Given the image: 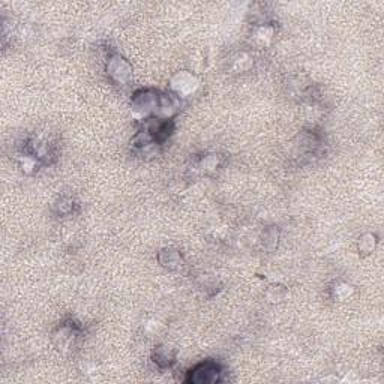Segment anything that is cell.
<instances>
[{"mask_svg": "<svg viewBox=\"0 0 384 384\" xmlns=\"http://www.w3.org/2000/svg\"><path fill=\"white\" fill-rule=\"evenodd\" d=\"M108 74L111 75V78L116 80L117 83L125 84L128 80L131 78L132 69L129 66V63L125 59H122L120 56H114L108 63Z\"/></svg>", "mask_w": 384, "mask_h": 384, "instance_id": "obj_1", "label": "cell"}, {"mask_svg": "<svg viewBox=\"0 0 384 384\" xmlns=\"http://www.w3.org/2000/svg\"><path fill=\"white\" fill-rule=\"evenodd\" d=\"M219 378V368L213 363L198 365L194 371H191L189 381L192 383H215Z\"/></svg>", "mask_w": 384, "mask_h": 384, "instance_id": "obj_2", "label": "cell"}, {"mask_svg": "<svg viewBox=\"0 0 384 384\" xmlns=\"http://www.w3.org/2000/svg\"><path fill=\"white\" fill-rule=\"evenodd\" d=\"M171 86L173 89L177 92L179 95H189L195 90L197 87V80L194 75H191L188 72H180L177 74L174 78H173V81H171Z\"/></svg>", "mask_w": 384, "mask_h": 384, "instance_id": "obj_3", "label": "cell"}, {"mask_svg": "<svg viewBox=\"0 0 384 384\" xmlns=\"http://www.w3.org/2000/svg\"><path fill=\"white\" fill-rule=\"evenodd\" d=\"M161 255H164V257H167V260H161V263L168 267V269H179L183 261H182V257H180V254L177 251H173V249H167L164 251Z\"/></svg>", "mask_w": 384, "mask_h": 384, "instance_id": "obj_4", "label": "cell"}, {"mask_svg": "<svg viewBox=\"0 0 384 384\" xmlns=\"http://www.w3.org/2000/svg\"><path fill=\"white\" fill-rule=\"evenodd\" d=\"M155 362L159 366H170L174 362V356L168 351V348H159L155 354Z\"/></svg>", "mask_w": 384, "mask_h": 384, "instance_id": "obj_5", "label": "cell"}, {"mask_svg": "<svg viewBox=\"0 0 384 384\" xmlns=\"http://www.w3.org/2000/svg\"><path fill=\"white\" fill-rule=\"evenodd\" d=\"M375 243H377L375 237H374L372 234H366V236H363V237H362V240H360V243H359V249H360L362 252H365V254H369V252H372V251H374V248H375Z\"/></svg>", "mask_w": 384, "mask_h": 384, "instance_id": "obj_6", "label": "cell"}, {"mask_svg": "<svg viewBox=\"0 0 384 384\" xmlns=\"http://www.w3.org/2000/svg\"><path fill=\"white\" fill-rule=\"evenodd\" d=\"M351 287L350 285H347V284H341L338 288H336V297L338 299H341V300H347L348 297H350V294H351Z\"/></svg>", "mask_w": 384, "mask_h": 384, "instance_id": "obj_7", "label": "cell"}, {"mask_svg": "<svg viewBox=\"0 0 384 384\" xmlns=\"http://www.w3.org/2000/svg\"><path fill=\"white\" fill-rule=\"evenodd\" d=\"M216 165H218V159L215 156H207L206 159H203V167L206 170H213L216 168Z\"/></svg>", "mask_w": 384, "mask_h": 384, "instance_id": "obj_8", "label": "cell"}]
</instances>
